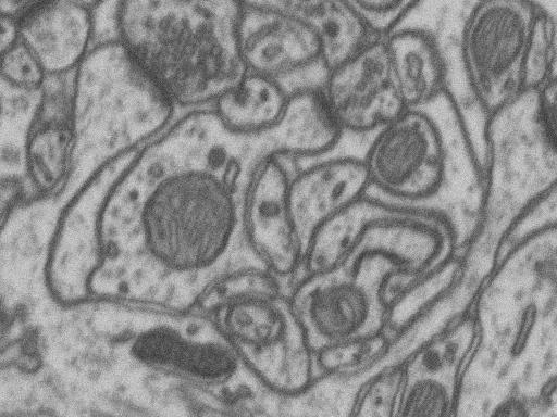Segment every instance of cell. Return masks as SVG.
<instances>
[{"label":"cell","mask_w":557,"mask_h":417,"mask_svg":"<svg viewBox=\"0 0 557 417\" xmlns=\"http://www.w3.org/2000/svg\"><path fill=\"white\" fill-rule=\"evenodd\" d=\"M299 150L286 113L250 132L228 128L211 105L176 115L103 194L88 299L193 306L227 274L262 267L245 240L248 192L269 159Z\"/></svg>","instance_id":"1"},{"label":"cell","mask_w":557,"mask_h":417,"mask_svg":"<svg viewBox=\"0 0 557 417\" xmlns=\"http://www.w3.org/2000/svg\"><path fill=\"white\" fill-rule=\"evenodd\" d=\"M82 306L91 382L108 413L174 416L198 387L237 415L277 416L280 396L247 369L208 311L114 296Z\"/></svg>","instance_id":"2"},{"label":"cell","mask_w":557,"mask_h":417,"mask_svg":"<svg viewBox=\"0 0 557 417\" xmlns=\"http://www.w3.org/2000/svg\"><path fill=\"white\" fill-rule=\"evenodd\" d=\"M239 9L240 3L119 0L115 37L177 110L209 106L245 73L237 45Z\"/></svg>","instance_id":"3"},{"label":"cell","mask_w":557,"mask_h":417,"mask_svg":"<svg viewBox=\"0 0 557 417\" xmlns=\"http://www.w3.org/2000/svg\"><path fill=\"white\" fill-rule=\"evenodd\" d=\"M70 101L82 180L138 151L177 111L115 36L96 40L72 73Z\"/></svg>","instance_id":"4"},{"label":"cell","mask_w":557,"mask_h":417,"mask_svg":"<svg viewBox=\"0 0 557 417\" xmlns=\"http://www.w3.org/2000/svg\"><path fill=\"white\" fill-rule=\"evenodd\" d=\"M197 305L212 315L239 359L270 392L289 396L319 376L289 288L267 269L227 274Z\"/></svg>","instance_id":"5"},{"label":"cell","mask_w":557,"mask_h":417,"mask_svg":"<svg viewBox=\"0 0 557 417\" xmlns=\"http://www.w3.org/2000/svg\"><path fill=\"white\" fill-rule=\"evenodd\" d=\"M485 151L486 217L510 228L556 195V80L486 114Z\"/></svg>","instance_id":"6"},{"label":"cell","mask_w":557,"mask_h":417,"mask_svg":"<svg viewBox=\"0 0 557 417\" xmlns=\"http://www.w3.org/2000/svg\"><path fill=\"white\" fill-rule=\"evenodd\" d=\"M356 210L355 238L337 265L382 269L391 280V304L455 258L454 225L436 210L368 193L358 200Z\"/></svg>","instance_id":"7"},{"label":"cell","mask_w":557,"mask_h":417,"mask_svg":"<svg viewBox=\"0 0 557 417\" xmlns=\"http://www.w3.org/2000/svg\"><path fill=\"white\" fill-rule=\"evenodd\" d=\"M533 0H478L461 33V58L485 114L522 91V71L536 14Z\"/></svg>","instance_id":"8"},{"label":"cell","mask_w":557,"mask_h":417,"mask_svg":"<svg viewBox=\"0 0 557 417\" xmlns=\"http://www.w3.org/2000/svg\"><path fill=\"white\" fill-rule=\"evenodd\" d=\"M289 295L315 353L386 330L389 304L384 286L341 265L301 277Z\"/></svg>","instance_id":"9"},{"label":"cell","mask_w":557,"mask_h":417,"mask_svg":"<svg viewBox=\"0 0 557 417\" xmlns=\"http://www.w3.org/2000/svg\"><path fill=\"white\" fill-rule=\"evenodd\" d=\"M362 161L370 188L401 203L431 199L446 178L443 137L423 109H405L376 129Z\"/></svg>","instance_id":"10"},{"label":"cell","mask_w":557,"mask_h":417,"mask_svg":"<svg viewBox=\"0 0 557 417\" xmlns=\"http://www.w3.org/2000/svg\"><path fill=\"white\" fill-rule=\"evenodd\" d=\"M237 45L245 72L272 80L288 97L320 89L329 71L319 36L277 10L240 3Z\"/></svg>","instance_id":"11"},{"label":"cell","mask_w":557,"mask_h":417,"mask_svg":"<svg viewBox=\"0 0 557 417\" xmlns=\"http://www.w3.org/2000/svg\"><path fill=\"white\" fill-rule=\"evenodd\" d=\"M476 337V320L469 307L397 362L403 380L396 416L457 415L462 376Z\"/></svg>","instance_id":"12"},{"label":"cell","mask_w":557,"mask_h":417,"mask_svg":"<svg viewBox=\"0 0 557 417\" xmlns=\"http://www.w3.org/2000/svg\"><path fill=\"white\" fill-rule=\"evenodd\" d=\"M321 92L344 132H374L406 109L384 35L372 37L331 66Z\"/></svg>","instance_id":"13"},{"label":"cell","mask_w":557,"mask_h":417,"mask_svg":"<svg viewBox=\"0 0 557 417\" xmlns=\"http://www.w3.org/2000/svg\"><path fill=\"white\" fill-rule=\"evenodd\" d=\"M294 160L269 159L248 192L244 215L246 244L268 271L290 288L300 266L302 244L288 204Z\"/></svg>","instance_id":"14"},{"label":"cell","mask_w":557,"mask_h":417,"mask_svg":"<svg viewBox=\"0 0 557 417\" xmlns=\"http://www.w3.org/2000/svg\"><path fill=\"white\" fill-rule=\"evenodd\" d=\"M70 76L49 78L35 96L22 146L25 191L46 199L60 192L76 167Z\"/></svg>","instance_id":"15"},{"label":"cell","mask_w":557,"mask_h":417,"mask_svg":"<svg viewBox=\"0 0 557 417\" xmlns=\"http://www.w3.org/2000/svg\"><path fill=\"white\" fill-rule=\"evenodd\" d=\"M369 189L362 157L327 154L306 165H295L289 179L288 204L302 254L322 225L366 195Z\"/></svg>","instance_id":"16"},{"label":"cell","mask_w":557,"mask_h":417,"mask_svg":"<svg viewBox=\"0 0 557 417\" xmlns=\"http://www.w3.org/2000/svg\"><path fill=\"white\" fill-rule=\"evenodd\" d=\"M94 13L72 0H40L17 16L22 40L49 78L71 76L94 46Z\"/></svg>","instance_id":"17"},{"label":"cell","mask_w":557,"mask_h":417,"mask_svg":"<svg viewBox=\"0 0 557 417\" xmlns=\"http://www.w3.org/2000/svg\"><path fill=\"white\" fill-rule=\"evenodd\" d=\"M281 11L309 26L320 38L329 68L376 36L350 0H238Z\"/></svg>","instance_id":"18"},{"label":"cell","mask_w":557,"mask_h":417,"mask_svg":"<svg viewBox=\"0 0 557 417\" xmlns=\"http://www.w3.org/2000/svg\"><path fill=\"white\" fill-rule=\"evenodd\" d=\"M392 72L406 109H423L441 91L444 64L434 38L419 28L384 34Z\"/></svg>","instance_id":"19"},{"label":"cell","mask_w":557,"mask_h":417,"mask_svg":"<svg viewBox=\"0 0 557 417\" xmlns=\"http://www.w3.org/2000/svg\"><path fill=\"white\" fill-rule=\"evenodd\" d=\"M289 97L272 80L245 72L211 108L220 121L238 131H259L273 126L285 112Z\"/></svg>","instance_id":"20"},{"label":"cell","mask_w":557,"mask_h":417,"mask_svg":"<svg viewBox=\"0 0 557 417\" xmlns=\"http://www.w3.org/2000/svg\"><path fill=\"white\" fill-rule=\"evenodd\" d=\"M392 339L386 332L346 341L315 353L319 375L359 381L387 354Z\"/></svg>","instance_id":"21"},{"label":"cell","mask_w":557,"mask_h":417,"mask_svg":"<svg viewBox=\"0 0 557 417\" xmlns=\"http://www.w3.org/2000/svg\"><path fill=\"white\" fill-rule=\"evenodd\" d=\"M556 42L555 16L540 8L525 53L522 90L540 89L556 79Z\"/></svg>","instance_id":"22"},{"label":"cell","mask_w":557,"mask_h":417,"mask_svg":"<svg viewBox=\"0 0 557 417\" xmlns=\"http://www.w3.org/2000/svg\"><path fill=\"white\" fill-rule=\"evenodd\" d=\"M401 380L400 363L379 368L360 386L350 415L396 416Z\"/></svg>","instance_id":"23"},{"label":"cell","mask_w":557,"mask_h":417,"mask_svg":"<svg viewBox=\"0 0 557 417\" xmlns=\"http://www.w3.org/2000/svg\"><path fill=\"white\" fill-rule=\"evenodd\" d=\"M48 79L42 65L22 39L0 55V81L7 88L36 96Z\"/></svg>","instance_id":"24"},{"label":"cell","mask_w":557,"mask_h":417,"mask_svg":"<svg viewBox=\"0 0 557 417\" xmlns=\"http://www.w3.org/2000/svg\"><path fill=\"white\" fill-rule=\"evenodd\" d=\"M372 30L384 35L396 28L419 0H350Z\"/></svg>","instance_id":"25"},{"label":"cell","mask_w":557,"mask_h":417,"mask_svg":"<svg viewBox=\"0 0 557 417\" xmlns=\"http://www.w3.org/2000/svg\"><path fill=\"white\" fill-rule=\"evenodd\" d=\"M18 17L0 14V55L21 41Z\"/></svg>","instance_id":"26"},{"label":"cell","mask_w":557,"mask_h":417,"mask_svg":"<svg viewBox=\"0 0 557 417\" xmlns=\"http://www.w3.org/2000/svg\"><path fill=\"white\" fill-rule=\"evenodd\" d=\"M40 0H0V14L20 16Z\"/></svg>","instance_id":"27"},{"label":"cell","mask_w":557,"mask_h":417,"mask_svg":"<svg viewBox=\"0 0 557 417\" xmlns=\"http://www.w3.org/2000/svg\"><path fill=\"white\" fill-rule=\"evenodd\" d=\"M168 2L187 3V4H200L209 7H231L239 4L238 0H161Z\"/></svg>","instance_id":"28"},{"label":"cell","mask_w":557,"mask_h":417,"mask_svg":"<svg viewBox=\"0 0 557 417\" xmlns=\"http://www.w3.org/2000/svg\"><path fill=\"white\" fill-rule=\"evenodd\" d=\"M89 10L95 11L104 0H72Z\"/></svg>","instance_id":"29"},{"label":"cell","mask_w":557,"mask_h":417,"mask_svg":"<svg viewBox=\"0 0 557 417\" xmlns=\"http://www.w3.org/2000/svg\"><path fill=\"white\" fill-rule=\"evenodd\" d=\"M1 111H2V101H1V96H0V114H1Z\"/></svg>","instance_id":"30"}]
</instances>
